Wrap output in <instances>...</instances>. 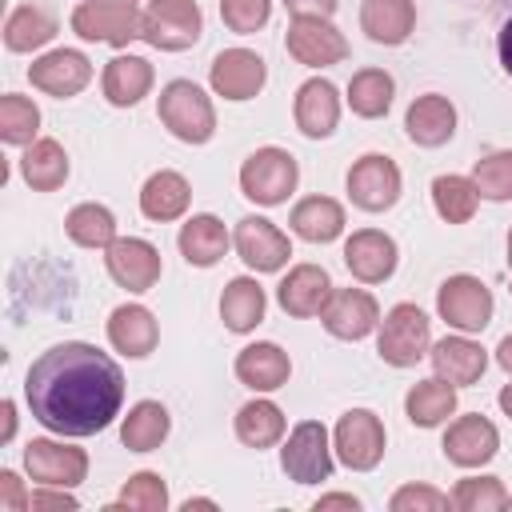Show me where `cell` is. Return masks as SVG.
<instances>
[{"mask_svg":"<svg viewBox=\"0 0 512 512\" xmlns=\"http://www.w3.org/2000/svg\"><path fill=\"white\" fill-rule=\"evenodd\" d=\"M472 184H476L480 200H496V204L512 200V148L480 156L472 168Z\"/></svg>","mask_w":512,"mask_h":512,"instance_id":"60d3db41","label":"cell"},{"mask_svg":"<svg viewBox=\"0 0 512 512\" xmlns=\"http://www.w3.org/2000/svg\"><path fill=\"white\" fill-rule=\"evenodd\" d=\"M264 80H268L264 56L252 48H224L208 68V84L224 100H252L264 88Z\"/></svg>","mask_w":512,"mask_h":512,"instance_id":"5bb4252c","label":"cell"},{"mask_svg":"<svg viewBox=\"0 0 512 512\" xmlns=\"http://www.w3.org/2000/svg\"><path fill=\"white\" fill-rule=\"evenodd\" d=\"M72 32L80 40L112 44L124 48L128 40H140V12L136 4H116V0H84L72 8Z\"/></svg>","mask_w":512,"mask_h":512,"instance_id":"30bf717a","label":"cell"},{"mask_svg":"<svg viewBox=\"0 0 512 512\" xmlns=\"http://www.w3.org/2000/svg\"><path fill=\"white\" fill-rule=\"evenodd\" d=\"M264 308H268V296L252 276H232L220 292V320L232 332H252L264 320Z\"/></svg>","mask_w":512,"mask_h":512,"instance_id":"f546056e","label":"cell"},{"mask_svg":"<svg viewBox=\"0 0 512 512\" xmlns=\"http://www.w3.org/2000/svg\"><path fill=\"white\" fill-rule=\"evenodd\" d=\"M388 508L392 512H444V508H452V500L444 492L428 488V484H404V488L392 492Z\"/></svg>","mask_w":512,"mask_h":512,"instance_id":"f6af8a7d","label":"cell"},{"mask_svg":"<svg viewBox=\"0 0 512 512\" xmlns=\"http://www.w3.org/2000/svg\"><path fill=\"white\" fill-rule=\"evenodd\" d=\"M292 232L308 244H328L344 232V208L332 196H304L292 208Z\"/></svg>","mask_w":512,"mask_h":512,"instance_id":"1f68e13d","label":"cell"},{"mask_svg":"<svg viewBox=\"0 0 512 512\" xmlns=\"http://www.w3.org/2000/svg\"><path fill=\"white\" fill-rule=\"evenodd\" d=\"M456 412V388L440 376L432 380H416L404 396V416L416 424V428H436L444 424L448 416Z\"/></svg>","mask_w":512,"mask_h":512,"instance_id":"d6a6232c","label":"cell"},{"mask_svg":"<svg viewBox=\"0 0 512 512\" xmlns=\"http://www.w3.org/2000/svg\"><path fill=\"white\" fill-rule=\"evenodd\" d=\"M296 180H300V164L292 152L268 144V148H256L244 164H240V192L252 200V204H264V208H276L284 204L292 192H296Z\"/></svg>","mask_w":512,"mask_h":512,"instance_id":"3957f363","label":"cell"},{"mask_svg":"<svg viewBox=\"0 0 512 512\" xmlns=\"http://www.w3.org/2000/svg\"><path fill=\"white\" fill-rule=\"evenodd\" d=\"M168 428H172L168 408L160 400H140L128 408V416L120 424V440L128 452H156L168 440Z\"/></svg>","mask_w":512,"mask_h":512,"instance_id":"4dcf8cb0","label":"cell"},{"mask_svg":"<svg viewBox=\"0 0 512 512\" xmlns=\"http://www.w3.org/2000/svg\"><path fill=\"white\" fill-rule=\"evenodd\" d=\"M188 200H192V188H188V180L180 176V172H172V168H160V172H152L148 180H144V188H140V212L148 216V220H180L184 212H188Z\"/></svg>","mask_w":512,"mask_h":512,"instance_id":"f1b7e54d","label":"cell"},{"mask_svg":"<svg viewBox=\"0 0 512 512\" xmlns=\"http://www.w3.org/2000/svg\"><path fill=\"white\" fill-rule=\"evenodd\" d=\"M492 288L480 280V276H468V272H456L440 284L436 292V312L448 328L456 332H484L488 320H492Z\"/></svg>","mask_w":512,"mask_h":512,"instance_id":"8992f818","label":"cell"},{"mask_svg":"<svg viewBox=\"0 0 512 512\" xmlns=\"http://www.w3.org/2000/svg\"><path fill=\"white\" fill-rule=\"evenodd\" d=\"M332 296V280L320 264H296L276 288V300L288 316H320V308Z\"/></svg>","mask_w":512,"mask_h":512,"instance_id":"d4e9b609","label":"cell"},{"mask_svg":"<svg viewBox=\"0 0 512 512\" xmlns=\"http://www.w3.org/2000/svg\"><path fill=\"white\" fill-rule=\"evenodd\" d=\"M288 376H292V360L272 340H256L236 356V380L248 384L252 392H276L288 384Z\"/></svg>","mask_w":512,"mask_h":512,"instance_id":"cb8c5ba5","label":"cell"},{"mask_svg":"<svg viewBox=\"0 0 512 512\" xmlns=\"http://www.w3.org/2000/svg\"><path fill=\"white\" fill-rule=\"evenodd\" d=\"M508 272H512V256H508Z\"/></svg>","mask_w":512,"mask_h":512,"instance_id":"91938a15","label":"cell"},{"mask_svg":"<svg viewBox=\"0 0 512 512\" xmlns=\"http://www.w3.org/2000/svg\"><path fill=\"white\" fill-rule=\"evenodd\" d=\"M284 48L304 68H332V64L348 60V40L328 16H292Z\"/></svg>","mask_w":512,"mask_h":512,"instance_id":"9c48e42d","label":"cell"},{"mask_svg":"<svg viewBox=\"0 0 512 512\" xmlns=\"http://www.w3.org/2000/svg\"><path fill=\"white\" fill-rule=\"evenodd\" d=\"M496 52H500L504 72L512 76V20H504V28H500V36H496Z\"/></svg>","mask_w":512,"mask_h":512,"instance_id":"681fc988","label":"cell"},{"mask_svg":"<svg viewBox=\"0 0 512 512\" xmlns=\"http://www.w3.org/2000/svg\"><path fill=\"white\" fill-rule=\"evenodd\" d=\"M496 448H500V432L480 412L452 420L448 432H444V456L456 468H480V464H488L496 456Z\"/></svg>","mask_w":512,"mask_h":512,"instance_id":"d6986e66","label":"cell"},{"mask_svg":"<svg viewBox=\"0 0 512 512\" xmlns=\"http://www.w3.org/2000/svg\"><path fill=\"white\" fill-rule=\"evenodd\" d=\"M404 132H408V140L420 144V148H440V144H448L452 132H456V108H452V100L440 96V92L416 96V100L408 104V112H404Z\"/></svg>","mask_w":512,"mask_h":512,"instance_id":"7402d4cb","label":"cell"},{"mask_svg":"<svg viewBox=\"0 0 512 512\" xmlns=\"http://www.w3.org/2000/svg\"><path fill=\"white\" fill-rule=\"evenodd\" d=\"M184 508H188V512H192V508H216V504H212V500H188V504H184Z\"/></svg>","mask_w":512,"mask_h":512,"instance_id":"11a10c76","label":"cell"},{"mask_svg":"<svg viewBox=\"0 0 512 512\" xmlns=\"http://www.w3.org/2000/svg\"><path fill=\"white\" fill-rule=\"evenodd\" d=\"M156 116L184 144H208L212 132H216V108H212L208 92L192 80H168L160 88Z\"/></svg>","mask_w":512,"mask_h":512,"instance_id":"7a4b0ae2","label":"cell"},{"mask_svg":"<svg viewBox=\"0 0 512 512\" xmlns=\"http://www.w3.org/2000/svg\"><path fill=\"white\" fill-rule=\"evenodd\" d=\"M496 400H500V408H504V416H512V384H504Z\"/></svg>","mask_w":512,"mask_h":512,"instance_id":"db71d44e","label":"cell"},{"mask_svg":"<svg viewBox=\"0 0 512 512\" xmlns=\"http://www.w3.org/2000/svg\"><path fill=\"white\" fill-rule=\"evenodd\" d=\"M448 500L456 512H500L508 504V492L496 476H464Z\"/></svg>","mask_w":512,"mask_h":512,"instance_id":"b9f144b4","label":"cell"},{"mask_svg":"<svg viewBox=\"0 0 512 512\" xmlns=\"http://www.w3.org/2000/svg\"><path fill=\"white\" fill-rule=\"evenodd\" d=\"M204 16L196 0H148L140 12V40H148L160 52H184L200 40Z\"/></svg>","mask_w":512,"mask_h":512,"instance_id":"5b68a950","label":"cell"},{"mask_svg":"<svg viewBox=\"0 0 512 512\" xmlns=\"http://www.w3.org/2000/svg\"><path fill=\"white\" fill-rule=\"evenodd\" d=\"M508 256H512V232H508Z\"/></svg>","mask_w":512,"mask_h":512,"instance_id":"9f6ffc18","label":"cell"},{"mask_svg":"<svg viewBox=\"0 0 512 512\" xmlns=\"http://www.w3.org/2000/svg\"><path fill=\"white\" fill-rule=\"evenodd\" d=\"M496 364H500V368L512 376V332H508V336L496 344Z\"/></svg>","mask_w":512,"mask_h":512,"instance_id":"816d5d0a","label":"cell"},{"mask_svg":"<svg viewBox=\"0 0 512 512\" xmlns=\"http://www.w3.org/2000/svg\"><path fill=\"white\" fill-rule=\"evenodd\" d=\"M400 168L392 156L368 152L348 168V200L364 212H388L400 200Z\"/></svg>","mask_w":512,"mask_h":512,"instance_id":"8fae6325","label":"cell"},{"mask_svg":"<svg viewBox=\"0 0 512 512\" xmlns=\"http://www.w3.org/2000/svg\"><path fill=\"white\" fill-rule=\"evenodd\" d=\"M0 508H8V512H24V508H28L24 484H20V476H16L12 468L0 472Z\"/></svg>","mask_w":512,"mask_h":512,"instance_id":"7dc6e473","label":"cell"},{"mask_svg":"<svg viewBox=\"0 0 512 512\" xmlns=\"http://www.w3.org/2000/svg\"><path fill=\"white\" fill-rule=\"evenodd\" d=\"M160 340V324L144 304H120L108 316V344L128 356V360H144Z\"/></svg>","mask_w":512,"mask_h":512,"instance_id":"603a6c76","label":"cell"},{"mask_svg":"<svg viewBox=\"0 0 512 512\" xmlns=\"http://www.w3.org/2000/svg\"><path fill=\"white\" fill-rule=\"evenodd\" d=\"M332 456L336 448H332L328 428L320 420H300L280 448V468L296 484H320L332 476Z\"/></svg>","mask_w":512,"mask_h":512,"instance_id":"ba28073f","label":"cell"},{"mask_svg":"<svg viewBox=\"0 0 512 512\" xmlns=\"http://www.w3.org/2000/svg\"><path fill=\"white\" fill-rule=\"evenodd\" d=\"M284 412L272 404V400H248L240 412H236V440L248 444V448H272L280 444L284 436Z\"/></svg>","mask_w":512,"mask_h":512,"instance_id":"8d00e7d4","label":"cell"},{"mask_svg":"<svg viewBox=\"0 0 512 512\" xmlns=\"http://www.w3.org/2000/svg\"><path fill=\"white\" fill-rule=\"evenodd\" d=\"M176 244H180V256L188 260V264H196V268H212L224 252H228V228L212 216V212H196V216H188L184 224H180V236H176Z\"/></svg>","mask_w":512,"mask_h":512,"instance_id":"83f0119b","label":"cell"},{"mask_svg":"<svg viewBox=\"0 0 512 512\" xmlns=\"http://www.w3.org/2000/svg\"><path fill=\"white\" fill-rule=\"evenodd\" d=\"M428 360H432V372H436L440 380H448L452 388L476 384V380L484 376V368H488V352H484L476 340H468L464 332L436 340V344L428 348Z\"/></svg>","mask_w":512,"mask_h":512,"instance_id":"44dd1931","label":"cell"},{"mask_svg":"<svg viewBox=\"0 0 512 512\" xmlns=\"http://www.w3.org/2000/svg\"><path fill=\"white\" fill-rule=\"evenodd\" d=\"M112 508H136V512H164L168 508V484L160 472H136L120 488Z\"/></svg>","mask_w":512,"mask_h":512,"instance_id":"7bdbcfd3","label":"cell"},{"mask_svg":"<svg viewBox=\"0 0 512 512\" xmlns=\"http://www.w3.org/2000/svg\"><path fill=\"white\" fill-rule=\"evenodd\" d=\"M0 412H4V436H0V440H12V432H16V404H12V400H4V404H0Z\"/></svg>","mask_w":512,"mask_h":512,"instance_id":"f5cc1de1","label":"cell"},{"mask_svg":"<svg viewBox=\"0 0 512 512\" xmlns=\"http://www.w3.org/2000/svg\"><path fill=\"white\" fill-rule=\"evenodd\" d=\"M24 472L48 488H76L88 476V452L72 448L64 440L40 436V440H28V448H24Z\"/></svg>","mask_w":512,"mask_h":512,"instance_id":"7c38bea8","label":"cell"},{"mask_svg":"<svg viewBox=\"0 0 512 512\" xmlns=\"http://www.w3.org/2000/svg\"><path fill=\"white\" fill-rule=\"evenodd\" d=\"M292 116H296V128L308 136V140H324L336 132L340 124V92L332 80L324 76H312L296 88V104H292Z\"/></svg>","mask_w":512,"mask_h":512,"instance_id":"ffe728a7","label":"cell"},{"mask_svg":"<svg viewBox=\"0 0 512 512\" xmlns=\"http://www.w3.org/2000/svg\"><path fill=\"white\" fill-rule=\"evenodd\" d=\"M236 256L252 268V272H280L292 256V240L264 216H244L232 232Z\"/></svg>","mask_w":512,"mask_h":512,"instance_id":"9a60e30c","label":"cell"},{"mask_svg":"<svg viewBox=\"0 0 512 512\" xmlns=\"http://www.w3.org/2000/svg\"><path fill=\"white\" fill-rule=\"evenodd\" d=\"M268 16H272V0H220V20L240 36L260 32Z\"/></svg>","mask_w":512,"mask_h":512,"instance_id":"ee69618b","label":"cell"},{"mask_svg":"<svg viewBox=\"0 0 512 512\" xmlns=\"http://www.w3.org/2000/svg\"><path fill=\"white\" fill-rule=\"evenodd\" d=\"M320 324L336 340H364L380 328V304L364 288H332L328 304L320 308Z\"/></svg>","mask_w":512,"mask_h":512,"instance_id":"4fadbf2b","label":"cell"},{"mask_svg":"<svg viewBox=\"0 0 512 512\" xmlns=\"http://www.w3.org/2000/svg\"><path fill=\"white\" fill-rule=\"evenodd\" d=\"M104 268L108 276L128 288V292H148L156 288L160 280V252L140 240V236H116L108 248H104Z\"/></svg>","mask_w":512,"mask_h":512,"instance_id":"2e32d148","label":"cell"},{"mask_svg":"<svg viewBox=\"0 0 512 512\" xmlns=\"http://www.w3.org/2000/svg\"><path fill=\"white\" fill-rule=\"evenodd\" d=\"M384 424L376 412L368 408H348L336 428H332V448H336V460L352 472H372L380 460H384Z\"/></svg>","mask_w":512,"mask_h":512,"instance_id":"52a82bcc","label":"cell"},{"mask_svg":"<svg viewBox=\"0 0 512 512\" xmlns=\"http://www.w3.org/2000/svg\"><path fill=\"white\" fill-rule=\"evenodd\" d=\"M320 508H352V512H356V508H360V500H356L352 492H328V496H320V500H316V512H320Z\"/></svg>","mask_w":512,"mask_h":512,"instance_id":"f907efd6","label":"cell"},{"mask_svg":"<svg viewBox=\"0 0 512 512\" xmlns=\"http://www.w3.org/2000/svg\"><path fill=\"white\" fill-rule=\"evenodd\" d=\"M476 204H480V192H476L472 176L448 172V176H436V180H432V208H436L440 220H448V224H468V220L476 216Z\"/></svg>","mask_w":512,"mask_h":512,"instance_id":"74e56055","label":"cell"},{"mask_svg":"<svg viewBox=\"0 0 512 512\" xmlns=\"http://www.w3.org/2000/svg\"><path fill=\"white\" fill-rule=\"evenodd\" d=\"M116 4H136V0H116Z\"/></svg>","mask_w":512,"mask_h":512,"instance_id":"680465c9","label":"cell"},{"mask_svg":"<svg viewBox=\"0 0 512 512\" xmlns=\"http://www.w3.org/2000/svg\"><path fill=\"white\" fill-rule=\"evenodd\" d=\"M28 80H32V88H40V92H48V96L68 100V96H76V92L88 88L92 64H88V56L76 52V48H52V52H44L40 60H32Z\"/></svg>","mask_w":512,"mask_h":512,"instance_id":"ac0fdd59","label":"cell"},{"mask_svg":"<svg viewBox=\"0 0 512 512\" xmlns=\"http://www.w3.org/2000/svg\"><path fill=\"white\" fill-rule=\"evenodd\" d=\"M340 0H284V8L292 16H332Z\"/></svg>","mask_w":512,"mask_h":512,"instance_id":"c3c4849f","label":"cell"},{"mask_svg":"<svg viewBox=\"0 0 512 512\" xmlns=\"http://www.w3.org/2000/svg\"><path fill=\"white\" fill-rule=\"evenodd\" d=\"M360 28L372 44H404L416 28V4L412 0H364Z\"/></svg>","mask_w":512,"mask_h":512,"instance_id":"4316f807","label":"cell"},{"mask_svg":"<svg viewBox=\"0 0 512 512\" xmlns=\"http://www.w3.org/2000/svg\"><path fill=\"white\" fill-rule=\"evenodd\" d=\"M64 232L80 248H108L116 240V216L104 204H76L64 216Z\"/></svg>","mask_w":512,"mask_h":512,"instance_id":"f35d334b","label":"cell"},{"mask_svg":"<svg viewBox=\"0 0 512 512\" xmlns=\"http://www.w3.org/2000/svg\"><path fill=\"white\" fill-rule=\"evenodd\" d=\"M52 36H56V20L36 4H20L4 20V48L8 52H36Z\"/></svg>","mask_w":512,"mask_h":512,"instance_id":"d590c367","label":"cell"},{"mask_svg":"<svg viewBox=\"0 0 512 512\" xmlns=\"http://www.w3.org/2000/svg\"><path fill=\"white\" fill-rule=\"evenodd\" d=\"M396 260H400V248L380 228H360L344 240V268L360 284H384L396 272Z\"/></svg>","mask_w":512,"mask_h":512,"instance_id":"e0dca14e","label":"cell"},{"mask_svg":"<svg viewBox=\"0 0 512 512\" xmlns=\"http://www.w3.org/2000/svg\"><path fill=\"white\" fill-rule=\"evenodd\" d=\"M28 508L32 512H40V508H80V500L72 496V488H48V484H40V492H32L28 496Z\"/></svg>","mask_w":512,"mask_h":512,"instance_id":"bcb514c9","label":"cell"},{"mask_svg":"<svg viewBox=\"0 0 512 512\" xmlns=\"http://www.w3.org/2000/svg\"><path fill=\"white\" fill-rule=\"evenodd\" d=\"M36 132H40V108L20 92H4L0 96V136H4V144H32Z\"/></svg>","mask_w":512,"mask_h":512,"instance_id":"ab89813d","label":"cell"},{"mask_svg":"<svg viewBox=\"0 0 512 512\" xmlns=\"http://www.w3.org/2000/svg\"><path fill=\"white\" fill-rule=\"evenodd\" d=\"M504 508H512V492H508V504H504Z\"/></svg>","mask_w":512,"mask_h":512,"instance_id":"6f0895ef","label":"cell"},{"mask_svg":"<svg viewBox=\"0 0 512 512\" xmlns=\"http://www.w3.org/2000/svg\"><path fill=\"white\" fill-rule=\"evenodd\" d=\"M20 176L36 192H56L68 180V152L56 140H32V144H24Z\"/></svg>","mask_w":512,"mask_h":512,"instance_id":"836d02e7","label":"cell"},{"mask_svg":"<svg viewBox=\"0 0 512 512\" xmlns=\"http://www.w3.org/2000/svg\"><path fill=\"white\" fill-rule=\"evenodd\" d=\"M392 96H396V80L384 68H360L348 80V108L364 120H380L392 108Z\"/></svg>","mask_w":512,"mask_h":512,"instance_id":"e575fe53","label":"cell"},{"mask_svg":"<svg viewBox=\"0 0 512 512\" xmlns=\"http://www.w3.org/2000/svg\"><path fill=\"white\" fill-rule=\"evenodd\" d=\"M432 348V324L416 304H396L388 308V316L380 320L376 332V352L384 364L392 368H412L416 360H424Z\"/></svg>","mask_w":512,"mask_h":512,"instance_id":"277c9868","label":"cell"},{"mask_svg":"<svg viewBox=\"0 0 512 512\" xmlns=\"http://www.w3.org/2000/svg\"><path fill=\"white\" fill-rule=\"evenodd\" d=\"M24 400L48 432L92 436V432H104L120 416L124 372L96 344L64 340L28 364Z\"/></svg>","mask_w":512,"mask_h":512,"instance_id":"6da1fadb","label":"cell"},{"mask_svg":"<svg viewBox=\"0 0 512 512\" xmlns=\"http://www.w3.org/2000/svg\"><path fill=\"white\" fill-rule=\"evenodd\" d=\"M152 64L144 56H112L104 64V76H100V88H104V100L116 104V108H132L148 96L152 88Z\"/></svg>","mask_w":512,"mask_h":512,"instance_id":"484cf974","label":"cell"}]
</instances>
